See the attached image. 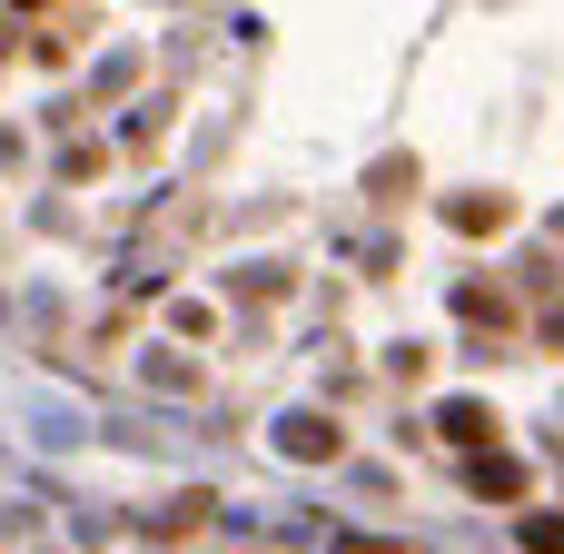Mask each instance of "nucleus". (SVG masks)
Wrapping results in <instances>:
<instances>
[{
	"mask_svg": "<svg viewBox=\"0 0 564 554\" xmlns=\"http://www.w3.org/2000/svg\"><path fill=\"white\" fill-rule=\"evenodd\" d=\"M525 554H564V515H525Z\"/></svg>",
	"mask_w": 564,
	"mask_h": 554,
	"instance_id": "nucleus-4",
	"label": "nucleus"
},
{
	"mask_svg": "<svg viewBox=\"0 0 564 554\" xmlns=\"http://www.w3.org/2000/svg\"><path fill=\"white\" fill-rule=\"evenodd\" d=\"M436 426H446V436H456V446H486V436H496V416H486V406H446V416H436Z\"/></svg>",
	"mask_w": 564,
	"mask_h": 554,
	"instance_id": "nucleus-3",
	"label": "nucleus"
},
{
	"mask_svg": "<svg viewBox=\"0 0 564 554\" xmlns=\"http://www.w3.org/2000/svg\"><path fill=\"white\" fill-rule=\"evenodd\" d=\"M327 554H406V545H377V535H347V545H327Z\"/></svg>",
	"mask_w": 564,
	"mask_h": 554,
	"instance_id": "nucleus-5",
	"label": "nucleus"
},
{
	"mask_svg": "<svg viewBox=\"0 0 564 554\" xmlns=\"http://www.w3.org/2000/svg\"><path fill=\"white\" fill-rule=\"evenodd\" d=\"M278 446L317 466V456H337V426H327V416H288V426H278Z\"/></svg>",
	"mask_w": 564,
	"mask_h": 554,
	"instance_id": "nucleus-1",
	"label": "nucleus"
},
{
	"mask_svg": "<svg viewBox=\"0 0 564 554\" xmlns=\"http://www.w3.org/2000/svg\"><path fill=\"white\" fill-rule=\"evenodd\" d=\"M476 496H525V466L516 456H476Z\"/></svg>",
	"mask_w": 564,
	"mask_h": 554,
	"instance_id": "nucleus-2",
	"label": "nucleus"
}]
</instances>
